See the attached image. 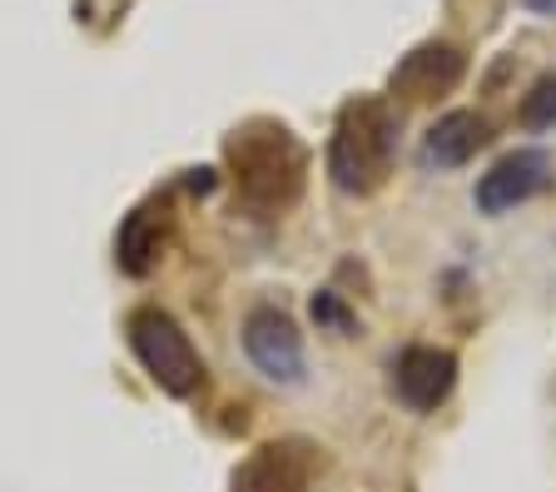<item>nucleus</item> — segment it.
Segmentation results:
<instances>
[{
    "instance_id": "obj_13",
    "label": "nucleus",
    "mask_w": 556,
    "mask_h": 492,
    "mask_svg": "<svg viewBox=\"0 0 556 492\" xmlns=\"http://www.w3.org/2000/svg\"><path fill=\"white\" fill-rule=\"evenodd\" d=\"M532 11H556V0H527Z\"/></svg>"
},
{
    "instance_id": "obj_2",
    "label": "nucleus",
    "mask_w": 556,
    "mask_h": 492,
    "mask_svg": "<svg viewBox=\"0 0 556 492\" xmlns=\"http://www.w3.org/2000/svg\"><path fill=\"white\" fill-rule=\"evenodd\" d=\"M397 154V119L388 100L378 94H358L338 110L333 140H328V175L343 194H372L382 179L393 175Z\"/></svg>"
},
{
    "instance_id": "obj_9",
    "label": "nucleus",
    "mask_w": 556,
    "mask_h": 492,
    "mask_svg": "<svg viewBox=\"0 0 556 492\" xmlns=\"http://www.w3.org/2000/svg\"><path fill=\"white\" fill-rule=\"evenodd\" d=\"M164 239H169V204H164V200L139 204V210L129 214L125 224H119L115 264L129 274V279H144V274L160 264Z\"/></svg>"
},
{
    "instance_id": "obj_5",
    "label": "nucleus",
    "mask_w": 556,
    "mask_h": 492,
    "mask_svg": "<svg viewBox=\"0 0 556 492\" xmlns=\"http://www.w3.org/2000/svg\"><path fill=\"white\" fill-rule=\"evenodd\" d=\"M318 478V447L308 438L264 443L233 468V492H308Z\"/></svg>"
},
{
    "instance_id": "obj_6",
    "label": "nucleus",
    "mask_w": 556,
    "mask_h": 492,
    "mask_svg": "<svg viewBox=\"0 0 556 492\" xmlns=\"http://www.w3.org/2000/svg\"><path fill=\"white\" fill-rule=\"evenodd\" d=\"M243 353L274 383H299L303 378V333L283 308L264 304L243 318Z\"/></svg>"
},
{
    "instance_id": "obj_7",
    "label": "nucleus",
    "mask_w": 556,
    "mask_h": 492,
    "mask_svg": "<svg viewBox=\"0 0 556 492\" xmlns=\"http://www.w3.org/2000/svg\"><path fill=\"white\" fill-rule=\"evenodd\" d=\"M546 185H552V154L546 150H511L477 179V210L507 214V210H517V204L536 200Z\"/></svg>"
},
{
    "instance_id": "obj_8",
    "label": "nucleus",
    "mask_w": 556,
    "mask_h": 492,
    "mask_svg": "<svg viewBox=\"0 0 556 492\" xmlns=\"http://www.w3.org/2000/svg\"><path fill=\"white\" fill-rule=\"evenodd\" d=\"M452 383H457V353L452 349L413 343V349H403V358L393 364V388L413 413H432L438 403H447Z\"/></svg>"
},
{
    "instance_id": "obj_4",
    "label": "nucleus",
    "mask_w": 556,
    "mask_h": 492,
    "mask_svg": "<svg viewBox=\"0 0 556 492\" xmlns=\"http://www.w3.org/2000/svg\"><path fill=\"white\" fill-rule=\"evenodd\" d=\"M467 75V55L452 40H422L413 46L388 75V94L403 105H432L442 94H452Z\"/></svg>"
},
{
    "instance_id": "obj_11",
    "label": "nucleus",
    "mask_w": 556,
    "mask_h": 492,
    "mask_svg": "<svg viewBox=\"0 0 556 492\" xmlns=\"http://www.w3.org/2000/svg\"><path fill=\"white\" fill-rule=\"evenodd\" d=\"M521 125L527 129H552L556 125V75H542L532 90L521 94Z\"/></svg>"
},
{
    "instance_id": "obj_1",
    "label": "nucleus",
    "mask_w": 556,
    "mask_h": 492,
    "mask_svg": "<svg viewBox=\"0 0 556 492\" xmlns=\"http://www.w3.org/2000/svg\"><path fill=\"white\" fill-rule=\"evenodd\" d=\"M229 169L239 185V200L258 214L289 210L303 194L308 175V150L289 125L278 119H249L229 135Z\"/></svg>"
},
{
    "instance_id": "obj_10",
    "label": "nucleus",
    "mask_w": 556,
    "mask_h": 492,
    "mask_svg": "<svg viewBox=\"0 0 556 492\" xmlns=\"http://www.w3.org/2000/svg\"><path fill=\"white\" fill-rule=\"evenodd\" d=\"M486 140H492V125H486L477 110H452V115H442L438 125L428 129L422 160H428L432 169H457V164H467L477 150H486Z\"/></svg>"
},
{
    "instance_id": "obj_3",
    "label": "nucleus",
    "mask_w": 556,
    "mask_h": 492,
    "mask_svg": "<svg viewBox=\"0 0 556 492\" xmlns=\"http://www.w3.org/2000/svg\"><path fill=\"white\" fill-rule=\"evenodd\" d=\"M125 333H129V349H135L139 368L169 399H189L194 388H204V358H199V349L189 343L185 324L174 314H164V308H135Z\"/></svg>"
},
{
    "instance_id": "obj_12",
    "label": "nucleus",
    "mask_w": 556,
    "mask_h": 492,
    "mask_svg": "<svg viewBox=\"0 0 556 492\" xmlns=\"http://www.w3.org/2000/svg\"><path fill=\"white\" fill-rule=\"evenodd\" d=\"M313 318H318V324H333V328H348V314L333 293H318V299H313Z\"/></svg>"
}]
</instances>
